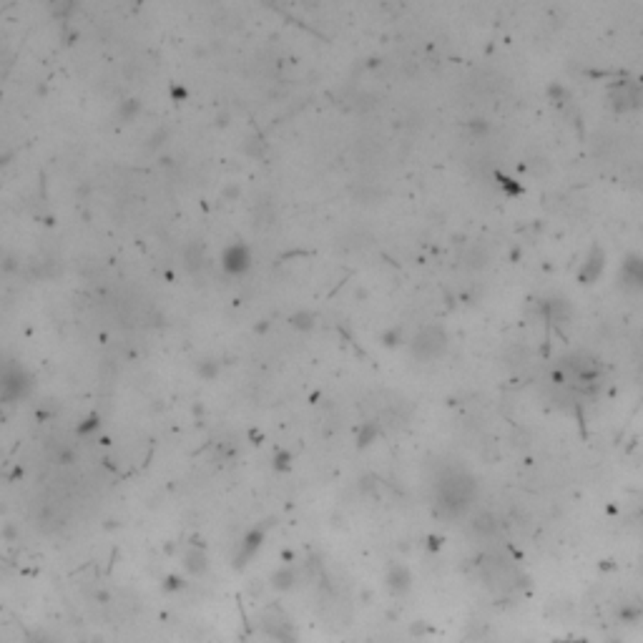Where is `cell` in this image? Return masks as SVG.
<instances>
[{
	"label": "cell",
	"mask_w": 643,
	"mask_h": 643,
	"mask_svg": "<svg viewBox=\"0 0 643 643\" xmlns=\"http://www.w3.org/2000/svg\"><path fill=\"white\" fill-rule=\"evenodd\" d=\"M477 498V482L467 470H448L437 480L435 503L440 515L460 518L470 510Z\"/></svg>",
	"instance_id": "cell-1"
},
{
	"label": "cell",
	"mask_w": 643,
	"mask_h": 643,
	"mask_svg": "<svg viewBox=\"0 0 643 643\" xmlns=\"http://www.w3.org/2000/svg\"><path fill=\"white\" fill-rule=\"evenodd\" d=\"M598 379H601V365L593 357L583 355V352H575V355H568L565 360H561V365L556 369L558 385L573 392L591 390V387L598 385Z\"/></svg>",
	"instance_id": "cell-2"
},
{
	"label": "cell",
	"mask_w": 643,
	"mask_h": 643,
	"mask_svg": "<svg viewBox=\"0 0 643 643\" xmlns=\"http://www.w3.org/2000/svg\"><path fill=\"white\" fill-rule=\"evenodd\" d=\"M410 350H412L415 360L420 362L437 360V357H442L448 352V332L442 327H437V324H427V327H422L415 334Z\"/></svg>",
	"instance_id": "cell-3"
},
{
	"label": "cell",
	"mask_w": 643,
	"mask_h": 643,
	"mask_svg": "<svg viewBox=\"0 0 643 643\" xmlns=\"http://www.w3.org/2000/svg\"><path fill=\"white\" fill-rule=\"evenodd\" d=\"M262 631L267 633V638H271L274 643H299V631L294 626V620L284 613V608L279 606H271L262 613L259 620Z\"/></svg>",
	"instance_id": "cell-4"
},
{
	"label": "cell",
	"mask_w": 643,
	"mask_h": 643,
	"mask_svg": "<svg viewBox=\"0 0 643 643\" xmlns=\"http://www.w3.org/2000/svg\"><path fill=\"white\" fill-rule=\"evenodd\" d=\"M30 390V379L18 362L8 360L0 365V400L16 402Z\"/></svg>",
	"instance_id": "cell-5"
},
{
	"label": "cell",
	"mask_w": 643,
	"mask_h": 643,
	"mask_svg": "<svg viewBox=\"0 0 643 643\" xmlns=\"http://www.w3.org/2000/svg\"><path fill=\"white\" fill-rule=\"evenodd\" d=\"M480 568H482V575H485V580H488V586L490 588H498V591H508V588L518 586V580H520L518 570L513 568L508 561H503V558L488 556L485 561H482Z\"/></svg>",
	"instance_id": "cell-6"
},
{
	"label": "cell",
	"mask_w": 643,
	"mask_h": 643,
	"mask_svg": "<svg viewBox=\"0 0 643 643\" xmlns=\"http://www.w3.org/2000/svg\"><path fill=\"white\" fill-rule=\"evenodd\" d=\"M608 98H611V106H613L616 111H631V109H638V106H641L643 91H641V86H636L631 80H618V83L611 86Z\"/></svg>",
	"instance_id": "cell-7"
},
{
	"label": "cell",
	"mask_w": 643,
	"mask_h": 643,
	"mask_svg": "<svg viewBox=\"0 0 643 643\" xmlns=\"http://www.w3.org/2000/svg\"><path fill=\"white\" fill-rule=\"evenodd\" d=\"M620 284L633 292H643V257L638 254H628L620 264V274H618Z\"/></svg>",
	"instance_id": "cell-8"
},
{
	"label": "cell",
	"mask_w": 643,
	"mask_h": 643,
	"mask_svg": "<svg viewBox=\"0 0 643 643\" xmlns=\"http://www.w3.org/2000/svg\"><path fill=\"white\" fill-rule=\"evenodd\" d=\"M262 543H264V528L249 530V533L244 535V540L239 543V548H236V556H234L236 568H244V565L254 558V553L262 548Z\"/></svg>",
	"instance_id": "cell-9"
},
{
	"label": "cell",
	"mask_w": 643,
	"mask_h": 643,
	"mask_svg": "<svg viewBox=\"0 0 643 643\" xmlns=\"http://www.w3.org/2000/svg\"><path fill=\"white\" fill-rule=\"evenodd\" d=\"M385 583H387V588H390L392 596H405V593L412 588V573H410L408 565L392 563L390 568H387Z\"/></svg>",
	"instance_id": "cell-10"
},
{
	"label": "cell",
	"mask_w": 643,
	"mask_h": 643,
	"mask_svg": "<svg viewBox=\"0 0 643 643\" xmlns=\"http://www.w3.org/2000/svg\"><path fill=\"white\" fill-rule=\"evenodd\" d=\"M543 310H546L548 322L556 324V327H565V324H570V319H573V307H570L568 299H563V297L546 299Z\"/></svg>",
	"instance_id": "cell-11"
},
{
	"label": "cell",
	"mask_w": 643,
	"mask_h": 643,
	"mask_svg": "<svg viewBox=\"0 0 643 643\" xmlns=\"http://www.w3.org/2000/svg\"><path fill=\"white\" fill-rule=\"evenodd\" d=\"M249 264H252V254L244 244H234L224 252V269L231 271V274H241L247 271Z\"/></svg>",
	"instance_id": "cell-12"
},
{
	"label": "cell",
	"mask_w": 643,
	"mask_h": 643,
	"mask_svg": "<svg viewBox=\"0 0 643 643\" xmlns=\"http://www.w3.org/2000/svg\"><path fill=\"white\" fill-rule=\"evenodd\" d=\"M603 264H606V254H603V249L593 247L591 254L586 257V262H583V267H580V281H586V284H593V281L601 276L603 271Z\"/></svg>",
	"instance_id": "cell-13"
},
{
	"label": "cell",
	"mask_w": 643,
	"mask_h": 643,
	"mask_svg": "<svg viewBox=\"0 0 643 643\" xmlns=\"http://www.w3.org/2000/svg\"><path fill=\"white\" fill-rule=\"evenodd\" d=\"M184 565H186V570H189L191 575H204L209 570V556H207V551H204V548H199V546H194L189 553H186Z\"/></svg>",
	"instance_id": "cell-14"
},
{
	"label": "cell",
	"mask_w": 643,
	"mask_h": 643,
	"mask_svg": "<svg viewBox=\"0 0 643 643\" xmlns=\"http://www.w3.org/2000/svg\"><path fill=\"white\" fill-rule=\"evenodd\" d=\"M294 583H297V573H294L292 565H281V568L274 570V575H271V586H274L276 591H292Z\"/></svg>",
	"instance_id": "cell-15"
},
{
	"label": "cell",
	"mask_w": 643,
	"mask_h": 643,
	"mask_svg": "<svg viewBox=\"0 0 643 643\" xmlns=\"http://www.w3.org/2000/svg\"><path fill=\"white\" fill-rule=\"evenodd\" d=\"M472 530L475 533H480V535H493L495 530H498V522H495V518L493 515H477L475 518V522H472Z\"/></svg>",
	"instance_id": "cell-16"
},
{
	"label": "cell",
	"mask_w": 643,
	"mask_h": 643,
	"mask_svg": "<svg viewBox=\"0 0 643 643\" xmlns=\"http://www.w3.org/2000/svg\"><path fill=\"white\" fill-rule=\"evenodd\" d=\"M618 616H620V620H623V623H638V620H641V616H643V606H631V603H623V606H620V611H618Z\"/></svg>",
	"instance_id": "cell-17"
},
{
	"label": "cell",
	"mask_w": 643,
	"mask_h": 643,
	"mask_svg": "<svg viewBox=\"0 0 643 643\" xmlns=\"http://www.w3.org/2000/svg\"><path fill=\"white\" fill-rule=\"evenodd\" d=\"M292 324H294V327H299V329H310L312 324H314V317H312V314H294L292 317Z\"/></svg>",
	"instance_id": "cell-18"
},
{
	"label": "cell",
	"mask_w": 643,
	"mask_h": 643,
	"mask_svg": "<svg viewBox=\"0 0 643 643\" xmlns=\"http://www.w3.org/2000/svg\"><path fill=\"white\" fill-rule=\"evenodd\" d=\"M28 643H53V638L46 631H33L28 633Z\"/></svg>",
	"instance_id": "cell-19"
},
{
	"label": "cell",
	"mask_w": 643,
	"mask_h": 643,
	"mask_svg": "<svg viewBox=\"0 0 643 643\" xmlns=\"http://www.w3.org/2000/svg\"><path fill=\"white\" fill-rule=\"evenodd\" d=\"M289 463H292V455H287V453H279L274 458V467H276V470H287Z\"/></svg>",
	"instance_id": "cell-20"
},
{
	"label": "cell",
	"mask_w": 643,
	"mask_h": 643,
	"mask_svg": "<svg viewBox=\"0 0 643 643\" xmlns=\"http://www.w3.org/2000/svg\"><path fill=\"white\" fill-rule=\"evenodd\" d=\"M166 588H169V591H176V588H181V580H178V578H169L166 580Z\"/></svg>",
	"instance_id": "cell-21"
},
{
	"label": "cell",
	"mask_w": 643,
	"mask_h": 643,
	"mask_svg": "<svg viewBox=\"0 0 643 643\" xmlns=\"http://www.w3.org/2000/svg\"><path fill=\"white\" fill-rule=\"evenodd\" d=\"M80 643H98V641H80Z\"/></svg>",
	"instance_id": "cell-22"
},
{
	"label": "cell",
	"mask_w": 643,
	"mask_h": 643,
	"mask_svg": "<svg viewBox=\"0 0 643 643\" xmlns=\"http://www.w3.org/2000/svg\"><path fill=\"white\" fill-rule=\"evenodd\" d=\"M608 643H620V641H616V638H613V641H608Z\"/></svg>",
	"instance_id": "cell-23"
}]
</instances>
